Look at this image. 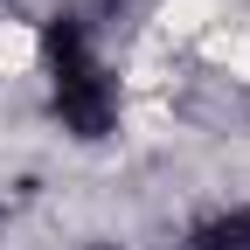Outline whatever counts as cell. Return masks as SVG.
I'll return each mask as SVG.
<instances>
[{"label":"cell","instance_id":"1","mask_svg":"<svg viewBox=\"0 0 250 250\" xmlns=\"http://www.w3.org/2000/svg\"><path fill=\"white\" fill-rule=\"evenodd\" d=\"M42 56H49V90H56L62 125H70L77 139H104L111 118H118V90H111V77H104L98 49H90L83 21H77V14H56V21L42 28Z\"/></svg>","mask_w":250,"mask_h":250},{"label":"cell","instance_id":"2","mask_svg":"<svg viewBox=\"0 0 250 250\" xmlns=\"http://www.w3.org/2000/svg\"><path fill=\"white\" fill-rule=\"evenodd\" d=\"M181 250H250V208H229V215H215V223H202Z\"/></svg>","mask_w":250,"mask_h":250}]
</instances>
